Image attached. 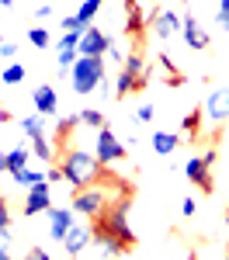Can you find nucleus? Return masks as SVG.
I'll return each instance as SVG.
<instances>
[{
	"mask_svg": "<svg viewBox=\"0 0 229 260\" xmlns=\"http://www.w3.org/2000/svg\"><path fill=\"white\" fill-rule=\"evenodd\" d=\"M132 208V194H118L115 205H108L101 215L94 219V240H101L104 253H125V250H132L136 246V233H132V225L125 222V212Z\"/></svg>",
	"mask_w": 229,
	"mask_h": 260,
	"instance_id": "1",
	"label": "nucleus"
},
{
	"mask_svg": "<svg viewBox=\"0 0 229 260\" xmlns=\"http://www.w3.org/2000/svg\"><path fill=\"white\" fill-rule=\"evenodd\" d=\"M62 170V177H66V184L73 187V191H80V187H90V184H97V177H101V160L94 156V153H87V149H66L59 156V163H56Z\"/></svg>",
	"mask_w": 229,
	"mask_h": 260,
	"instance_id": "2",
	"label": "nucleus"
},
{
	"mask_svg": "<svg viewBox=\"0 0 229 260\" xmlns=\"http://www.w3.org/2000/svg\"><path fill=\"white\" fill-rule=\"evenodd\" d=\"M70 87H73V94H94L97 87L104 83V56H80V59L73 62V70H70Z\"/></svg>",
	"mask_w": 229,
	"mask_h": 260,
	"instance_id": "3",
	"label": "nucleus"
},
{
	"mask_svg": "<svg viewBox=\"0 0 229 260\" xmlns=\"http://www.w3.org/2000/svg\"><path fill=\"white\" fill-rule=\"evenodd\" d=\"M108 205H111V201H108V191L97 187V184L80 187V191L73 194V212H80V215H87V219H97Z\"/></svg>",
	"mask_w": 229,
	"mask_h": 260,
	"instance_id": "4",
	"label": "nucleus"
},
{
	"mask_svg": "<svg viewBox=\"0 0 229 260\" xmlns=\"http://www.w3.org/2000/svg\"><path fill=\"white\" fill-rule=\"evenodd\" d=\"M94 156L101 160V167H111V163L125 160V146L122 139L104 125V128H97V136H94Z\"/></svg>",
	"mask_w": 229,
	"mask_h": 260,
	"instance_id": "5",
	"label": "nucleus"
},
{
	"mask_svg": "<svg viewBox=\"0 0 229 260\" xmlns=\"http://www.w3.org/2000/svg\"><path fill=\"white\" fill-rule=\"evenodd\" d=\"M184 177L202 191V194H212L215 191V177H212V163L205 160V156H191V160L184 163Z\"/></svg>",
	"mask_w": 229,
	"mask_h": 260,
	"instance_id": "6",
	"label": "nucleus"
},
{
	"mask_svg": "<svg viewBox=\"0 0 229 260\" xmlns=\"http://www.w3.org/2000/svg\"><path fill=\"white\" fill-rule=\"evenodd\" d=\"M202 115H205V121H212V125L229 121V87H215V90L208 94L205 104H202Z\"/></svg>",
	"mask_w": 229,
	"mask_h": 260,
	"instance_id": "7",
	"label": "nucleus"
},
{
	"mask_svg": "<svg viewBox=\"0 0 229 260\" xmlns=\"http://www.w3.org/2000/svg\"><path fill=\"white\" fill-rule=\"evenodd\" d=\"M49 187H52L49 180L28 187V194H24V201H21V212H24V215H45V212L52 208V191H49Z\"/></svg>",
	"mask_w": 229,
	"mask_h": 260,
	"instance_id": "8",
	"label": "nucleus"
},
{
	"mask_svg": "<svg viewBox=\"0 0 229 260\" xmlns=\"http://www.w3.org/2000/svg\"><path fill=\"white\" fill-rule=\"evenodd\" d=\"M108 49H111V39L104 35L97 24H87V31H83L80 45H77V52H80V56H104Z\"/></svg>",
	"mask_w": 229,
	"mask_h": 260,
	"instance_id": "9",
	"label": "nucleus"
},
{
	"mask_svg": "<svg viewBox=\"0 0 229 260\" xmlns=\"http://www.w3.org/2000/svg\"><path fill=\"white\" fill-rule=\"evenodd\" d=\"M90 240H94V229H90V225H83V222H73V225H70V233L62 236V250H66L70 257H80Z\"/></svg>",
	"mask_w": 229,
	"mask_h": 260,
	"instance_id": "10",
	"label": "nucleus"
},
{
	"mask_svg": "<svg viewBox=\"0 0 229 260\" xmlns=\"http://www.w3.org/2000/svg\"><path fill=\"white\" fill-rule=\"evenodd\" d=\"M181 35H184L187 49H194V52H205L208 49V35H205V28L194 21V14H184L181 18Z\"/></svg>",
	"mask_w": 229,
	"mask_h": 260,
	"instance_id": "11",
	"label": "nucleus"
},
{
	"mask_svg": "<svg viewBox=\"0 0 229 260\" xmlns=\"http://www.w3.org/2000/svg\"><path fill=\"white\" fill-rule=\"evenodd\" d=\"M31 104H35V111H39V115L52 118V115L59 111V98H56V87H52V83H39V87L31 90Z\"/></svg>",
	"mask_w": 229,
	"mask_h": 260,
	"instance_id": "12",
	"label": "nucleus"
},
{
	"mask_svg": "<svg viewBox=\"0 0 229 260\" xmlns=\"http://www.w3.org/2000/svg\"><path fill=\"white\" fill-rule=\"evenodd\" d=\"M45 222H49V233L56 240H62L70 233V225H73V208H49L45 212Z\"/></svg>",
	"mask_w": 229,
	"mask_h": 260,
	"instance_id": "13",
	"label": "nucleus"
},
{
	"mask_svg": "<svg viewBox=\"0 0 229 260\" xmlns=\"http://www.w3.org/2000/svg\"><path fill=\"white\" fill-rule=\"evenodd\" d=\"M153 31L156 39H170L174 31H181V18L174 11H153Z\"/></svg>",
	"mask_w": 229,
	"mask_h": 260,
	"instance_id": "14",
	"label": "nucleus"
},
{
	"mask_svg": "<svg viewBox=\"0 0 229 260\" xmlns=\"http://www.w3.org/2000/svg\"><path fill=\"white\" fill-rule=\"evenodd\" d=\"M153 14H146L139 4H132V7H125V35H143L146 24H149Z\"/></svg>",
	"mask_w": 229,
	"mask_h": 260,
	"instance_id": "15",
	"label": "nucleus"
},
{
	"mask_svg": "<svg viewBox=\"0 0 229 260\" xmlns=\"http://www.w3.org/2000/svg\"><path fill=\"white\" fill-rule=\"evenodd\" d=\"M149 146H153V153H156V156H170V153L181 146V136H177V132H153Z\"/></svg>",
	"mask_w": 229,
	"mask_h": 260,
	"instance_id": "16",
	"label": "nucleus"
},
{
	"mask_svg": "<svg viewBox=\"0 0 229 260\" xmlns=\"http://www.w3.org/2000/svg\"><path fill=\"white\" fill-rule=\"evenodd\" d=\"M202 121H205L202 108H198V111H187L184 121H181V139L184 142H198V136H202Z\"/></svg>",
	"mask_w": 229,
	"mask_h": 260,
	"instance_id": "17",
	"label": "nucleus"
},
{
	"mask_svg": "<svg viewBox=\"0 0 229 260\" xmlns=\"http://www.w3.org/2000/svg\"><path fill=\"white\" fill-rule=\"evenodd\" d=\"M28 156H31V146H18V149H11V153H7V174H11V177L21 174V170L28 167Z\"/></svg>",
	"mask_w": 229,
	"mask_h": 260,
	"instance_id": "18",
	"label": "nucleus"
},
{
	"mask_svg": "<svg viewBox=\"0 0 229 260\" xmlns=\"http://www.w3.org/2000/svg\"><path fill=\"white\" fill-rule=\"evenodd\" d=\"M122 70H128L136 80H143V87L149 83V70H146V59L139 56V52H128V59L122 62Z\"/></svg>",
	"mask_w": 229,
	"mask_h": 260,
	"instance_id": "19",
	"label": "nucleus"
},
{
	"mask_svg": "<svg viewBox=\"0 0 229 260\" xmlns=\"http://www.w3.org/2000/svg\"><path fill=\"white\" fill-rule=\"evenodd\" d=\"M31 153H35L45 167H52V160H56V149H52V142L45 139V136H31Z\"/></svg>",
	"mask_w": 229,
	"mask_h": 260,
	"instance_id": "20",
	"label": "nucleus"
},
{
	"mask_svg": "<svg viewBox=\"0 0 229 260\" xmlns=\"http://www.w3.org/2000/svg\"><path fill=\"white\" fill-rule=\"evenodd\" d=\"M132 90H143V80H136L128 70H122L118 80H115V98H125V94H132Z\"/></svg>",
	"mask_w": 229,
	"mask_h": 260,
	"instance_id": "21",
	"label": "nucleus"
},
{
	"mask_svg": "<svg viewBox=\"0 0 229 260\" xmlns=\"http://www.w3.org/2000/svg\"><path fill=\"white\" fill-rule=\"evenodd\" d=\"M18 125H21V132H24L28 139H31V136H45V115H39V111L28 115V118H21Z\"/></svg>",
	"mask_w": 229,
	"mask_h": 260,
	"instance_id": "22",
	"label": "nucleus"
},
{
	"mask_svg": "<svg viewBox=\"0 0 229 260\" xmlns=\"http://www.w3.org/2000/svg\"><path fill=\"white\" fill-rule=\"evenodd\" d=\"M77 118H80V125L94 128V132H97V128H104V115H101V108H83Z\"/></svg>",
	"mask_w": 229,
	"mask_h": 260,
	"instance_id": "23",
	"label": "nucleus"
},
{
	"mask_svg": "<svg viewBox=\"0 0 229 260\" xmlns=\"http://www.w3.org/2000/svg\"><path fill=\"white\" fill-rule=\"evenodd\" d=\"M42 180H45V170H28V167H24L21 174H14V184H18V187H35Z\"/></svg>",
	"mask_w": 229,
	"mask_h": 260,
	"instance_id": "24",
	"label": "nucleus"
},
{
	"mask_svg": "<svg viewBox=\"0 0 229 260\" xmlns=\"http://www.w3.org/2000/svg\"><path fill=\"white\" fill-rule=\"evenodd\" d=\"M104 4L101 0H83L80 7H77V18L83 21V24H94V18H97V11H101Z\"/></svg>",
	"mask_w": 229,
	"mask_h": 260,
	"instance_id": "25",
	"label": "nucleus"
},
{
	"mask_svg": "<svg viewBox=\"0 0 229 260\" xmlns=\"http://www.w3.org/2000/svg\"><path fill=\"white\" fill-rule=\"evenodd\" d=\"M28 42L35 49H49L52 45V35H49V28H28Z\"/></svg>",
	"mask_w": 229,
	"mask_h": 260,
	"instance_id": "26",
	"label": "nucleus"
},
{
	"mask_svg": "<svg viewBox=\"0 0 229 260\" xmlns=\"http://www.w3.org/2000/svg\"><path fill=\"white\" fill-rule=\"evenodd\" d=\"M0 77H4V83H11V87H14V83L24 80V66H21V62H7Z\"/></svg>",
	"mask_w": 229,
	"mask_h": 260,
	"instance_id": "27",
	"label": "nucleus"
},
{
	"mask_svg": "<svg viewBox=\"0 0 229 260\" xmlns=\"http://www.w3.org/2000/svg\"><path fill=\"white\" fill-rule=\"evenodd\" d=\"M83 31H87V28H83ZM83 31H62V39L56 42V52H62V49H77L80 39H83Z\"/></svg>",
	"mask_w": 229,
	"mask_h": 260,
	"instance_id": "28",
	"label": "nucleus"
},
{
	"mask_svg": "<svg viewBox=\"0 0 229 260\" xmlns=\"http://www.w3.org/2000/svg\"><path fill=\"white\" fill-rule=\"evenodd\" d=\"M156 62L163 66V73H167V80H170V87H181V73H177V66L170 62V56H156Z\"/></svg>",
	"mask_w": 229,
	"mask_h": 260,
	"instance_id": "29",
	"label": "nucleus"
},
{
	"mask_svg": "<svg viewBox=\"0 0 229 260\" xmlns=\"http://www.w3.org/2000/svg\"><path fill=\"white\" fill-rule=\"evenodd\" d=\"M215 21H219V24H222V28L229 31V0H219V11H215Z\"/></svg>",
	"mask_w": 229,
	"mask_h": 260,
	"instance_id": "30",
	"label": "nucleus"
},
{
	"mask_svg": "<svg viewBox=\"0 0 229 260\" xmlns=\"http://www.w3.org/2000/svg\"><path fill=\"white\" fill-rule=\"evenodd\" d=\"M0 59L14 62V59H18V45H14V42H4V45H0Z\"/></svg>",
	"mask_w": 229,
	"mask_h": 260,
	"instance_id": "31",
	"label": "nucleus"
},
{
	"mask_svg": "<svg viewBox=\"0 0 229 260\" xmlns=\"http://www.w3.org/2000/svg\"><path fill=\"white\" fill-rule=\"evenodd\" d=\"M83 28H87V24H83L77 14H73V18H62V31H83Z\"/></svg>",
	"mask_w": 229,
	"mask_h": 260,
	"instance_id": "32",
	"label": "nucleus"
},
{
	"mask_svg": "<svg viewBox=\"0 0 229 260\" xmlns=\"http://www.w3.org/2000/svg\"><path fill=\"white\" fill-rule=\"evenodd\" d=\"M0 229H11V208L4 198H0Z\"/></svg>",
	"mask_w": 229,
	"mask_h": 260,
	"instance_id": "33",
	"label": "nucleus"
},
{
	"mask_svg": "<svg viewBox=\"0 0 229 260\" xmlns=\"http://www.w3.org/2000/svg\"><path fill=\"white\" fill-rule=\"evenodd\" d=\"M24 260H52V257H49V253H45L42 246H31V250L24 253Z\"/></svg>",
	"mask_w": 229,
	"mask_h": 260,
	"instance_id": "34",
	"label": "nucleus"
},
{
	"mask_svg": "<svg viewBox=\"0 0 229 260\" xmlns=\"http://www.w3.org/2000/svg\"><path fill=\"white\" fill-rule=\"evenodd\" d=\"M45 180H49V184H56V180H66V177H62L59 167H45Z\"/></svg>",
	"mask_w": 229,
	"mask_h": 260,
	"instance_id": "35",
	"label": "nucleus"
},
{
	"mask_svg": "<svg viewBox=\"0 0 229 260\" xmlns=\"http://www.w3.org/2000/svg\"><path fill=\"white\" fill-rule=\"evenodd\" d=\"M49 14H52V7H49V4H39V7H35V21H45Z\"/></svg>",
	"mask_w": 229,
	"mask_h": 260,
	"instance_id": "36",
	"label": "nucleus"
},
{
	"mask_svg": "<svg viewBox=\"0 0 229 260\" xmlns=\"http://www.w3.org/2000/svg\"><path fill=\"white\" fill-rule=\"evenodd\" d=\"M136 118H139V121H153V108H149V104H143V108L136 111Z\"/></svg>",
	"mask_w": 229,
	"mask_h": 260,
	"instance_id": "37",
	"label": "nucleus"
},
{
	"mask_svg": "<svg viewBox=\"0 0 229 260\" xmlns=\"http://www.w3.org/2000/svg\"><path fill=\"white\" fill-rule=\"evenodd\" d=\"M184 215H194V198H184Z\"/></svg>",
	"mask_w": 229,
	"mask_h": 260,
	"instance_id": "38",
	"label": "nucleus"
},
{
	"mask_svg": "<svg viewBox=\"0 0 229 260\" xmlns=\"http://www.w3.org/2000/svg\"><path fill=\"white\" fill-rule=\"evenodd\" d=\"M0 174H7V153H0Z\"/></svg>",
	"mask_w": 229,
	"mask_h": 260,
	"instance_id": "39",
	"label": "nucleus"
},
{
	"mask_svg": "<svg viewBox=\"0 0 229 260\" xmlns=\"http://www.w3.org/2000/svg\"><path fill=\"white\" fill-rule=\"evenodd\" d=\"M0 260H14L11 253H7V246H0Z\"/></svg>",
	"mask_w": 229,
	"mask_h": 260,
	"instance_id": "40",
	"label": "nucleus"
},
{
	"mask_svg": "<svg viewBox=\"0 0 229 260\" xmlns=\"http://www.w3.org/2000/svg\"><path fill=\"white\" fill-rule=\"evenodd\" d=\"M0 7H7V11H11V7H14V0H0Z\"/></svg>",
	"mask_w": 229,
	"mask_h": 260,
	"instance_id": "41",
	"label": "nucleus"
},
{
	"mask_svg": "<svg viewBox=\"0 0 229 260\" xmlns=\"http://www.w3.org/2000/svg\"><path fill=\"white\" fill-rule=\"evenodd\" d=\"M132 4H139V0H125V7H132Z\"/></svg>",
	"mask_w": 229,
	"mask_h": 260,
	"instance_id": "42",
	"label": "nucleus"
},
{
	"mask_svg": "<svg viewBox=\"0 0 229 260\" xmlns=\"http://www.w3.org/2000/svg\"><path fill=\"white\" fill-rule=\"evenodd\" d=\"M226 225H229V208H226Z\"/></svg>",
	"mask_w": 229,
	"mask_h": 260,
	"instance_id": "43",
	"label": "nucleus"
},
{
	"mask_svg": "<svg viewBox=\"0 0 229 260\" xmlns=\"http://www.w3.org/2000/svg\"><path fill=\"white\" fill-rule=\"evenodd\" d=\"M0 45H4V39H0Z\"/></svg>",
	"mask_w": 229,
	"mask_h": 260,
	"instance_id": "44",
	"label": "nucleus"
},
{
	"mask_svg": "<svg viewBox=\"0 0 229 260\" xmlns=\"http://www.w3.org/2000/svg\"><path fill=\"white\" fill-rule=\"evenodd\" d=\"M101 4H104V0H101Z\"/></svg>",
	"mask_w": 229,
	"mask_h": 260,
	"instance_id": "45",
	"label": "nucleus"
}]
</instances>
